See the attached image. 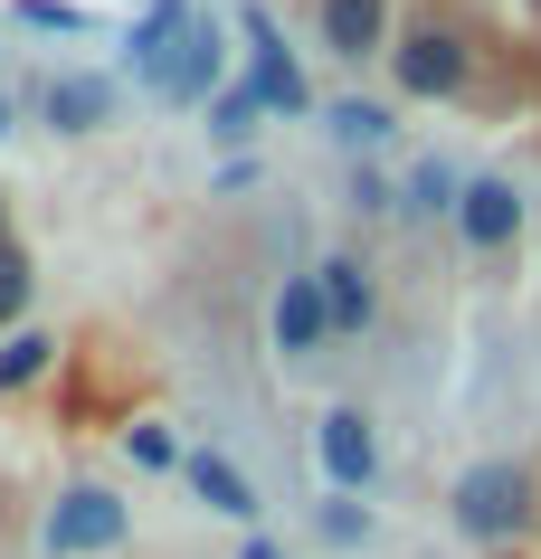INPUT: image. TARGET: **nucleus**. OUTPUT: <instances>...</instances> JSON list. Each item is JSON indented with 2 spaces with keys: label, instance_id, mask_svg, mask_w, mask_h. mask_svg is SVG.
Segmentation results:
<instances>
[{
  "label": "nucleus",
  "instance_id": "obj_8",
  "mask_svg": "<svg viewBox=\"0 0 541 559\" xmlns=\"http://www.w3.org/2000/svg\"><path fill=\"white\" fill-rule=\"evenodd\" d=\"M456 218H466V237H475V247H504V237L522 228V200H513V180H475Z\"/></svg>",
  "mask_w": 541,
  "mask_h": 559
},
{
  "label": "nucleus",
  "instance_id": "obj_14",
  "mask_svg": "<svg viewBox=\"0 0 541 559\" xmlns=\"http://www.w3.org/2000/svg\"><path fill=\"white\" fill-rule=\"evenodd\" d=\"M48 352H58V342H38V332H20V342H10V352H0V389H20V380H38V370H48Z\"/></svg>",
  "mask_w": 541,
  "mask_h": 559
},
{
  "label": "nucleus",
  "instance_id": "obj_6",
  "mask_svg": "<svg viewBox=\"0 0 541 559\" xmlns=\"http://www.w3.org/2000/svg\"><path fill=\"white\" fill-rule=\"evenodd\" d=\"M371 465H380L371 417H361V408H332L324 417V474H332V484H371Z\"/></svg>",
  "mask_w": 541,
  "mask_h": 559
},
{
  "label": "nucleus",
  "instance_id": "obj_11",
  "mask_svg": "<svg viewBox=\"0 0 541 559\" xmlns=\"http://www.w3.org/2000/svg\"><path fill=\"white\" fill-rule=\"evenodd\" d=\"M314 285H324V304H332V323H342V332L371 323V285H361V265H352V257H332Z\"/></svg>",
  "mask_w": 541,
  "mask_h": 559
},
{
  "label": "nucleus",
  "instance_id": "obj_1",
  "mask_svg": "<svg viewBox=\"0 0 541 559\" xmlns=\"http://www.w3.org/2000/svg\"><path fill=\"white\" fill-rule=\"evenodd\" d=\"M522 512H532V484H522L513 465H475L466 484H456V531H475V540H513Z\"/></svg>",
  "mask_w": 541,
  "mask_h": 559
},
{
  "label": "nucleus",
  "instance_id": "obj_5",
  "mask_svg": "<svg viewBox=\"0 0 541 559\" xmlns=\"http://www.w3.org/2000/svg\"><path fill=\"white\" fill-rule=\"evenodd\" d=\"M399 86H409V95H447V86H466V48H456L447 29H419L409 48H399Z\"/></svg>",
  "mask_w": 541,
  "mask_h": 559
},
{
  "label": "nucleus",
  "instance_id": "obj_9",
  "mask_svg": "<svg viewBox=\"0 0 541 559\" xmlns=\"http://www.w3.org/2000/svg\"><path fill=\"white\" fill-rule=\"evenodd\" d=\"M324 48H342V58L380 48V0H324Z\"/></svg>",
  "mask_w": 541,
  "mask_h": 559
},
{
  "label": "nucleus",
  "instance_id": "obj_16",
  "mask_svg": "<svg viewBox=\"0 0 541 559\" xmlns=\"http://www.w3.org/2000/svg\"><path fill=\"white\" fill-rule=\"evenodd\" d=\"M30 304V265H20V247H0V323Z\"/></svg>",
  "mask_w": 541,
  "mask_h": 559
},
{
  "label": "nucleus",
  "instance_id": "obj_20",
  "mask_svg": "<svg viewBox=\"0 0 541 559\" xmlns=\"http://www.w3.org/2000/svg\"><path fill=\"white\" fill-rule=\"evenodd\" d=\"M0 133H10V115H0Z\"/></svg>",
  "mask_w": 541,
  "mask_h": 559
},
{
  "label": "nucleus",
  "instance_id": "obj_13",
  "mask_svg": "<svg viewBox=\"0 0 541 559\" xmlns=\"http://www.w3.org/2000/svg\"><path fill=\"white\" fill-rule=\"evenodd\" d=\"M105 105H115V95L95 86V76H67V86H48V115H58V123H67V133H86V123H95V115H105Z\"/></svg>",
  "mask_w": 541,
  "mask_h": 559
},
{
  "label": "nucleus",
  "instance_id": "obj_3",
  "mask_svg": "<svg viewBox=\"0 0 541 559\" xmlns=\"http://www.w3.org/2000/svg\"><path fill=\"white\" fill-rule=\"evenodd\" d=\"M124 540V502L115 493H67L48 512V550L58 559H86V550H115Z\"/></svg>",
  "mask_w": 541,
  "mask_h": 559
},
{
  "label": "nucleus",
  "instance_id": "obj_18",
  "mask_svg": "<svg viewBox=\"0 0 541 559\" xmlns=\"http://www.w3.org/2000/svg\"><path fill=\"white\" fill-rule=\"evenodd\" d=\"M133 465H172V437L162 427H133Z\"/></svg>",
  "mask_w": 541,
  "mask_h": 559
},
{
  "label": "nucleus",
  "instance_id": "obj_2",
  "mask_svg": "<svg viewBox=\"0 0 541 559\" xmlns=\"http://www.w3.org/2000/svg\"><path fill=\"white\" fill-rule=\"evenodd\" d=\"M190 29H200V20H190V0H152V10H143V29H133V76L172 95V76H180V48H190Z\"/></svg>",
  "mask_w": 541,
  "mask_h": 559
},
{
  "label": "nucleus",
  "instance_id": "obj_15",
  "mask_svg": "<svg viewBox=\"0 0 541 559\" xmlns=\"http://www.w3.org/2000/svg\"><path fill=\"white\" fill-rule=\"evenodd\" d=\"M332 133H342V143H380L390 115H380V105H332Z\"/></svg>",
  "mask_w": 541,
  "mask_h": 559
},
{
  "label": "nucleus",
  "instance_id": "obj_19",
  "mask_svg": "<svg viewBox=\"0 0 541 559\" xmlns=\"http://www.w3.org/2000/svg\"><path fill=\"white\" fill-rule=\"evenodd\" d=\"M247 559H275V550H247Z\"/></svg>",
  "mask_w": 541,
  "mask_h": 559
},
{
  "label": "nucleus",
  "instance_id": "obj_4",
  "mask_svg": "<svg viewBox=\"0 0 541 559\" xmlns=\"http://www.w3.org/2000/svg\"><path fill=\"white\" fill-rule=\"evenodd\" d=\"M247 48H257V105L304 115V76H295V58H285V38H275L267 10H247Z\"/></svg>",
  "mask_w": 541,
  "mask_h": 559
},
{
  "label": "nucleus",
  "instance_id": "obj_7",
  "mask_svg": "<svg viewBox=\"0 0 541 559\" xmlns=\"http://www.w3.org/2000/svg\"><path fill=\"white\" fill-rule=\"evenodd\" d=\"M332 332V304H324V285L314 275H295L285 295H275V352H314Z\"/></svg>",
  "mask_w": 541,
  "mask_h": 559
},
{
  "label": "nucleus",
  "instance_id": "obj_12",
  "mask_svg": "<svg viewBox=\"0 0 541 559\" xmlns=\"http://www.w3.org/2000/svg\"><path fill=\"white\" fill-rule=\"evenodd\" d=\"M219 86V38H210V20L190 29V48H180V76H172V95L190 105V95H210Z\"/></svg>",
  "mask_w": 541,
  "mask_h": 559
},
{
  "label": "nucleus",
  "instance_id": "obj_17",
  "mask_svg": "<svg viewBox=\"0 0 541 559\" xmlns=\"http://www.w3.org/2000/svg\"><path fill=\"white\" fill-rule=\"evenodd\" d=\"M20 20L30 29H86V10H67V0H20Z\"/></svg>",
  "mask_w": 541,
  "mask_h": 559
},
{
  "label": "nucleus",
  "instance_id": "obj_10",
  "mask_svg": "<svg viewBox=\"0 0 541 559\" xmlns=\"http://www.w3.org/2000/svg\"><path fill=\"white\" fill-rule=\"evenodd\" d=\"M190 484H200V502H210V512H257V493H247V474L228 465V455H200V465H190Z\"/></svg>",
  "mask_w": 541,
  "mask_h": 559
}]
</instances>
